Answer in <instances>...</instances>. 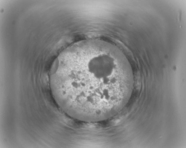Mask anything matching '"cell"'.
I'll use <instances>...</instances> for the list:
<instances>
[{"mask_svg":"<svg viewBox=\"0 0 186 148\" xmlns=\"http://www.w3.org/2000/svg\"><path fill=\"white\" fill-rule=\"evenodd\" d=\"M114 46L89 40L75 43L59 58L51 76L53 93L72 118L94 122L119 112L129 94L131 72Z\"/></svg>","mask_w":186,"mask_h":148,"instance_id":"cell-1","label":"cell"}]
</instances>
